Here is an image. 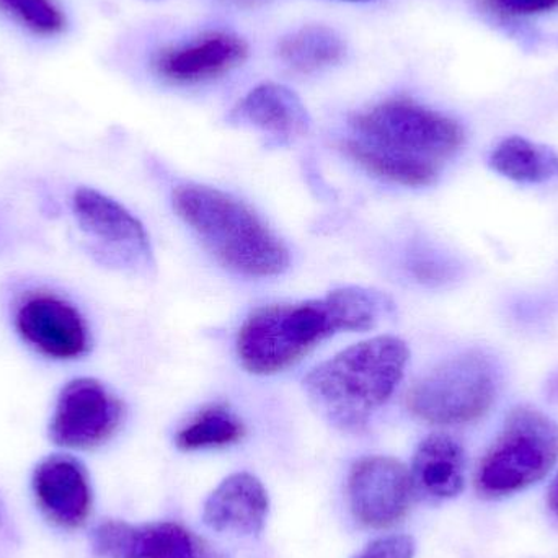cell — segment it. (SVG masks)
Returning <instances> with one entry per match:
<instances>
[{"mask_svg":"<svg viewBox=\"0 0 558 558\" xmlns=\"http://www.w3.org/2000/svg\"><path fill=\"white\" fill-rule=\"evenodd\" d=\"M228 2L235 3L239 7H258L267 0H228Z\"/></svg>","mask_w":558,"mask_h":558,"instance_id":"25","label":"cell"},{"mask_svg":"<svg viewBox=\"0 0 558 558\" xmlns=\"http://www.w3.org/2000/svg\"><path fill=\"white\" fill-rule=\"evenodd\" d=\"M231 121L260 130L278 144L304 136L311 126L301 98L291 88L274 82L252 88L232 111Z\"/></svg>","mask_w":558,"mask_h":558,"instance_id":"15","label":"cell"},{"mask_svg":"<svg viewBox=\"0 0 558 558\" xmlns=\"http://www.w3.org/2000/svg\"><path fill=\"white\" fill-rule=\"evenodd\" d=\"M248 58V45L229 32H208L183 45L160 49L154 71L175 84L211 81L239 68Z\"/></svg>","mask_w":558,"mask_h":558,"instance_id":"12","label":"cell"},{"mask_svg":"<svg viewBox=\"0 0 558 558\" xmlns=\"http://www.w3.org/2000/svg\"><path fill=\"white\" fill-rule=\"evenodd\" d=\"M270 500L264 484L247 472L229 475L203 508L206 526L218 533L255 536L267 523Z\"/></svg>","mask_w":558,"mask_h":558,"instance_id":"14","label":"cell"},{"mask_svg":"<svg viewBox=\"0 0 558 558\" xmlns=\"http://www.w3.org/2000/svg\"><path fill=\"white\" fill-rule=\"evenodd\" d=\"M92 546L101 558H222L203 537L177 523L108 520L95 527Z\"/></svg>","mask_w":558,"mask_h":558,"instance_id":"9","label":"cell"},{"mask_svg":"<svg viewBox=\"0 0 558 558\" xmlns=\"http://www.w3.org/2000/svg\"><path fill=\"white\" fill-rule=\"evenodd\" d=\"M20 337L51 360L69 361L88 350V330L81 312L59 295L38 292L16 308Z\"/></svg>","mask_w":558,"mask_h":558,"instance_id":"10","label":"cell"},{"mask_svg":"<svg viewBox=\"0 0 558 558\" xmlns=\"http://www.w3.org/2000/svg\"><path fill=\"white\" fill-rule=\"evenodd\" d=\"M409 356L400 338H371L314 367L304 379V389L328 422L360 432L396 392Z\"/></svg>","mask_w":558,"mask_h":558,"instance_id":"3","label":"cell"},{"mask_svg":"<svg viewBox=\"0 0 558 558\" xmlns=\"http://www.w3.org/2000/svg\"><path fill=\"white\" fill-rule=\"evenodd\" d=\"M72 213L82 231L105 251L124 255L126 260L149 257V238L144 226L104 193L85 186L75 190Z\"/></svg>","mask_w":558,"mask_h":558,"instance_id":"13","label":"cell"},{"mask_svg":"<svg viewBox=\"0 0 558 558\" xmlns=\"http://www.w3.org/2000/svg\"><path fill=\"white\" fill-rule=\"evenodd\" d=\"M549 504L554 513L558 517V475L556 481H554L553 487H550Z\"/></svg>","mask_w":558,"mask_h":558,"instance_id":"24","label":"cell"},{"mask_svg":"<svg viewBox=\"0 0 558 558\" xmlns=\"http://www.w3.org/2000/svg\"><path fill=\"white\" fill-rule=\"evenodd\" d=\"M0 10L36 35H58L65 28L64 13L52 0H0Z\"/></svg>","mask_w":558,"mask_h":558,"instance_id":"20","label":"cell"},{"mask_svg":"<svg viewBox=\"0 0 558 558\" xmlns=\"http://www.w3.org/2000/svg\"><path fill=\"white\" fill-rule=\"evenodd\" d=\"M347 45L335 29L308 25L284 36L278 46V56L292 71L311 74L343 61Z\"/></svg>","mask_w":558,"mask_h":558,"instance_id":"17","label":"cell"},{"mask_svg":"<svg viewBox=\"0 0 558 558\" xmlns=\"http://www.w3.org/2000/svg\"><path fill=\"white\" fill-rule=\"evenodd\" d=\"M354 137L343 143L348 157L397 185L429 186L461 149L458 121L410 98H390L351 118Z\"/></svg>","mask_w":558,"mask_h":558,"instance_id":"1","label":"cell"},{"mask_svg":"<svg viewBox=\"0 0 558 558\" xmlns=\"http://www.w3.org/2000/svg\"><path fill=\"white\" fill-rule=\"evenodd\" d=\"M389 305L369 289L343 288L314 301L257 308L239 330V357L248 373H281L331 335L376 327Z\"/></svg>","mask_w":558,"mask_h":558,"instance_id":"2","label":"cell"},{"mask_svg":"<svg viewBox=\"0 0 558 558\" xmlns=\"http://www.w3.org/2000/svg\"><path fill=\"white\" fill-rule=\"evenodd\" d=\"M173 208L229 270L252 278L288 270V248L241 199L209 186L182 185L173 192Z\"/></svg>","mask_w":558,"mask_h":558,"instance_id":"4","label":"cell"},{"mask_svg":"<svg viewBox=\"0 0 558 558\" xmlns=\"http://www.w3.org/2000/svg\"><path fill=\"white\" fill-rule=\"evenodd\" d=\"M347 2H371V0H347Z\"/></svg>","mask_w":558,"mask_h":558,"instance_id":"26","label":"cell"},{"mask_svg":"<svg viewBox=\"0 0 558 558\" xmlns=\"http://www.w3.org/2000/svg\"><path fill=\"white\" fill-rule=\"evenodd\" d=\"M415 543L409 536H387L371 543L357 558H413Z\"/></svg>","mask_w":558,"mask_h":558,"instance_id":"22","label":"cell"},{"mask_svg":"<svg viewBox=\"0 0 558 558\" xmlns=\"http://www.w3.org/2000/svg\"><path fill=\"white\" fill-rule=\"evenodd\" d=\"M123 420V402L98 380L81 377L59 393L49 436L61 448L87 451L110 441Z\"/></svg>","mask_w":558,"mask_h":558,"instance_id":"7","label":"cell"},{"mask_svg":"<svg viewBox=\"0 0 558 558\" xmlns=\"http://www.w3.org/2000/svg\"><path fill=\"white\" fill-rule=\"evenodd\" d=\"M497 392L498 371L490 356L465 351L423 376L407 396V407L432 425H464L482 418Z\"/></svg>","mask_w":558,"mask_h":558,"instance_id":"6","label":"cell"},{"mask_svg":"<svg viewBox=\"0 0 558 558\" xmlns=\"http://www.w3.org/2000/svg\"><path fill=\"white\" fill-rule=\"evenodd\" d=\"M412 492V475L405 465L384 456L361 459L348 477L351 513L371 530H387L402 521Z\"/></svg>","mask_w":558,"mask_h":558,"instance_id":"8","label":"cell"},{"mask_svg":"<svg viewBox=\"0 0 558 558\" xmlns=\"http://www.w3.org/2000/svg\"><path fill=\"white\" fill-rule=\"evenodd\" d=\"M557 462V423L533 407H518L482 459L475 487L484 497H507L543 481Z\"/></svg>","mask_w":558,"mask_h":558,"instance_id":"5","label":"cell"},{"mask_svg":"<svg viewBox=\"0 0 558 558\" xmlns=\"http://www.w3.org/2000/svg\"><path fill=\"white\" fill-rule=\"evenodd\" d=\"M488 12L504 16L537 15L558 9V0H478Z\"/></svg>","mask_w":558,"mask_h":558,"instance_id":"21","label":"cell"},{"mask_svg":"<svg viewBox=\"0 0 558 558\" xmlns=\"http://www.w3.org/2000/svg\"><path fill=\"white\" fill-rule=\"evenodd\" d=\"M244 435V425L228 407L211 405L177 435V446L183 451L225 448L241 441Z\"/></svg>","mask_w":558,"mask_h":558,"instance_id":"19","label":"cell"},{"mask_svg":"<svg viewBox=\"0 0 558 558\" xmlns=\"http://www.w3.org/2000/svg\"><path fill=\"white\" fill-rule=\"evenodd\" d=\"M16 544V533L5 505L0 500V554L9 553Z\"/></svg>","mask_w":558,"mask_h":558,"instance_id":"23","label":"cell"},{"mask_svg":"<svg viewBox=\"0 0 558 558\" xmlns=\"http://www.w3.org/2000/svg\"><path fill=\"white\" fill-rule=\"evenodd\" d=\"M490 167L514 182L544 183L558 179V154L524 137L513 136L495 147Z\"/></svg>","mask_w":558,"mask_h":558,"instance_id":"18","label":"cell"},{"mask_svg":"<svg viewBox=\"0 0 558 558\" xmlns=\"http://www.w3.org/2000/svg\"><path fill=\"white\" fill-rule=\"evenodd\" d=\"M413 488L436 500L458 497L464 490L465 456L449 435H432L420 442L412 464Z\"/></svg>","mask_w":558,"mask_h":558,"instance_id":"16","label":"cell"},{"mask_svg":"<svg viewBox=\"0 0 558 558\" xmlns=\"http://www.w3.org/2000/svg\"><path fill=\"white\" fill-rule=\"evenodd\" d=\"M32 492L43 517L61 530H81L90 518L94 507L90 477L84 465L71 456L43 459L33 471Z\"/></svg>","mask_w":558,"mask_h":558,"instance_id":"11","label":"cell"}]
</instances>
